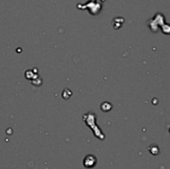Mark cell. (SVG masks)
<instances>
[{
	"label": "cell",
	"mask_w": 170,
	"mask_h": 169,
	"mask_svg": "<svg viewBox=\"0 0 170 169\" xmlns=\"http://www.w3.org/2000/svg\"><path fill=\"white\" fill-rule=\"evenodd\" d=\"M96 163V158L92 155H88L87 157H85L84 159V166H85L87 168H91L93 167Z\"/></svg>",
	"instance_id": "obj_1"
}]
</instances>
